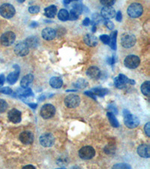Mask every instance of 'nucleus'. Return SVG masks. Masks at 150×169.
<instances>
[{
	"mask_svg": "<svg viewBox=\"0 0 150 169\" xmlns=\"http://www.w3.org/2000/svg\"><path fill=\"white\" fill-rule=\"evenodd\" d=\"M123 117L124 123L128 129H134L139 125V119L126 109L123 110Z\"/></svg>",
	"mask_w": 150,
	"mask_h": 169,
	"instance_id": "nucleus-1",
	"label": "nucleus"
},
{
	"mask_svg": "<svg viewBox=\"0 0 150 169\" xmlns=\"http://www.w3.org/2000/svg\"><path fill=\"white\" fill-rule=\"evenodd\" d=\"M128 83L134 85L135 84V81L134 80L129 79L128 77L122 74H119L118 77L115 78V79H114V85L118 89H124Z\"/></svg>",
	"mask_w": 150,
	"mask_h": 169,
	"instance_id": "nucleus-2",
	"label": "nucleus"
},
{
	"mask_svg": "<svg viewBox=\"0 0 150 169\" xmlns=\"http://www.w3.org/2000/svg\"><path fill=\"white\" fill-rule=\"evenodd\" d=\"M143 6L139 3H132L128 8V14L132 18H137L143 14Z\"/></svg>",
	"mask_w": 150,
	"mask_h": 169,
	"instance_id": "nucleus-3",
	"label": "nucleus"
},
{
	"mask_svg": "<svg viewBox=\"0 0 150 169\" xmlns=\"http://www.w3.org/2000/svg\"><path fill=\"white\" fill-rule=\"evenodd\" d=\"M15 14V8L11 4H3L0 6V15L3 18L10 19Z\"/></svg>",
	"mask_w": 150,
	"mask_h": 169,
	"instance_id": "nucleus-4",
	"label": "nucleus"
},
{
	"mask_svg": "<svg viewBox=\"0 0 150 169\" xmlns=\"http://www.w3.org/2000/svg\"><path fill=\"white\" fill-rule=\"evenodd\" d=\"M56 113L55 107L50 104H46L41 109V116L44 119H50L52 118Z\"/></svg>",
	"mask_w": 150,
	"mask_h": 169,
	"instance_id": "nucleus-5",
	"label": "nucleus"
},
{
	"mask_svg": "<svg viewBox=\"0 0 150 169\" xmlns=\"http://www.w3.org/2000/svg\"><path fill=\"white\" fill-rule=\"evenodd\" d=\"M95 155V150L90 146H86L82 147L79 150V156L82 159L88 160L93 159Z\"/></svg>",
	"mask_w": 150,
	"mask_h": 169,
	"instance_id": "nucleus-6",
	"label": "nucleus"
},
{
	"mask_svg": "<svg viewBox=\"0 0 150 169\" xmlns=\"http://www.w3.org/2000/svg\"><path fill=\"white\" fill-rule=\"evenodd\" d=\"M140 62V58L137 56L134 55H129L126 56L125 60H124V64L127 68L131 69H134L139 66Z\"/></svg>",
	"mask_w": 150,
	"mask_h": 169,
	"instance_id": "nucleus-7",
	"label": "nucleus"
},
{
	"mask_svg": "<svg viewBox=\"0 0 150 169\" xmlns=\"http://www.w3.org/2000/svg\"><path fill=\"white\" fill-rule=\"evenodd\" d=\"M15 39H16V35L13 32H6L2 35L0 38V42L2 45L8 47L14 44Z\"/></svg>",
	"mask_w": 150,
	"mask_h": 169,
	"instance_id": "nucleus-8",
	"label": "nucleus"
},
{
	"mask_svg": "<svg viewBox=\"0 0 150 169\" xmlns=\"http://www.w3.org/2000/svg\"><path fill=\"white\" fill-rule=\"evenodd\" d=\"M136 43V38L134 35L126 33L122 35L121 38V44L125 48H130Z\"/></svg>",
	"mask_w": 150,
	"mask_h": 169,
	"instance_id": "nucleus-9",
	"label": "nucleus"
},
{
	"mask_svg": "<svg viewBox=\"0 0 150 169\" xmlns=\"http://www.w3.org/2000/svg\"><path fill=\"white\" fill-rule=\"evenodd\" d=\"M80 102H81L80 97L77 95H73V94L68 95L65 99V105L69 108H74V107H77L80 105Z\"/></svg>",
	"mask_w": 150,
	"mask_h": 169,
	"instance_id": "nucleus-10",
	"label": "nucleus"
},
{
	"mask_svg": "<svg viewBox=\"0 0 150 169\" xmlns=\"http://www.w3.org/2000/svg\"><path fill=\"white\" fill-rule=\"evenodd\" d=\"M40 144L44 147H50L54 144L55 142V138L51 134H44L39 138Z\"/></svg>",
	"mask_w": 150,
	"mask_h": 169,
	"instance_id": "nucleus-11",
	"label": "nucleus"
},
{
	"mask_svg": "<svg viewBox=\"0 0 150 169\" xmlns=\"http://www.w3.org/2000/svg\"><path fill=\"white\" fill-rule=\"evenodd\" d=\"M29 51H30V48L25 42H20L14 47L15 54L19 56H26L29 54Z\"/></svg>",
	"mask_w": 150,
	"mask_h": 169,
	"instance_id": "nucleus-12",
	"label": "nucleus"
},
{
	"mask_svg": "<svg viewBox=\"0 0 150 169\" xmlns=\"http://www.w3.org/2000/svg\"><path fill=\"white\" fill-rule=\"evenodd\" d=\"M8 119L13 123H19L21 121V112L18 109L13 108L8 112Z\"/></svg>",
	"mask_w": 150,
	"mask_h": 169,
	"instance_id": "nucleus-13",
	"label": "nucleus"
},
{
	"mask_svg": "<svg viewBox=\"0 0 150 169\" xmlns=\"http://www.w3.org/2000/svg\"><path fill=\"white\" fill-rule=\"evenodd\" d=\"M19 138L23 144H31L34 141V135L31 131H25L20 133Z\"/></svg>",
	"mask_w": 150,
	"mask_h": 169,
	"instance_id": "nucleus-14",
	"label": "nucleus"
},
{
	"mask_svg": "<svg viewBox=\"0 0 150 169\" xmlns=\"http://www.w3.org/2000/svg\"><path fill=\"white\" fill-rule=\"evenodd\" d=\"M14 68L15 69V71H13V72L10 73L9 74L7 77V81H8V83L10 84H14L17 82L18 80L19 75H20V68H19V66L18 65H14Z\"/></svg>",
	"mask_w": 150,
	"mask_h": 169,
	"instance_id": "nucleus-15",
	"label": "nucleus"
},
{
	"mask_svg": "<svg viewBox=\"0 0 150 169\" xmlns=\"http://www.w3.org/2000/svg\"><path fill=\"white\" fill-rule=\"evenodd\" d=\"M101 17L106 20L113 18L116 14L115 9L111 6H105L101 9Z\"/></svg>",
	"mask_w": 150,
	"mask_h": 169,
	"instance_id": "nucleus-16",
	"label": "nucleus"
},
{
	"mask_svg": "<svg viewBox=\"0 0 150 169\" xmlns=\"http://www.w3.org/2000/svg\"><path fill=\"white\" fill-rule=\"evenodd\" d=\"M137 153L142 158H149L150 156V147L149 145L144 144L138 147Z\"/></svg>",
	"mask_w": 150,
	"mask_h": 169,
	"instance_id": "nucleus-17",
	"label": "nucleus"
},
{
	"mask_svg": "<svg viewBox=\"0 0 150 169\" xmlns=\"http://www.w3.org/2000/svg\"><path fill=\"white\" fill-rule=\"evenodd\" d=\"M101 71L96 66H91L86 71V74L92 79H98L101 77Z\"/></svg>",
	"mask_w": 150,
	"mask_h": 169,
	"instance_id": "nucleus-18",
	"label": "nucleus"
},
{
	"mask_svg": "<svg viewBox=\"0 0 150 169\" xmlns=\"http://www.w3.org/2000/svg\"><path fill=\"white\" fill-rule=\"evenodd\" d=\"M41 35L45 40L50 41L55 38L56 36V32L52 28H45L44 30H42Z\"/></svg>",
	"mask_w": 150,
	"mask_h": 169,
	"instance_id": "nucleus-19",
	"label": "nucleus"
},
{
	"mask_svg": "<svg viewBox=\"0 0 150 169\" xmlns=\"http://www.w3.org/2000/svg\"><path fill=\"white\" fill-rule=\"evenodd\" d=\"M83 42L89 47H95L98 44V38L94 35L87 34L83 38Z\"/></svg>",
	"mask_w": 150,
	"mask_h": 169,
	"instance_id": "nucleus-20",
	"label": "nucleus"
},
{
	"mask_svg": "<svg viewBox=\"0 0 150 169\" xmlns=\"http://www.w3.org/2000/svg\"><path fill=\"white\" fill-rule=\"evenodd\" d=\"M25 43L28 46L29 48H35L39 44V40L37 37L30 36L27 38L25 41Z\"/></svg>",
	"mask_w": 150,
	"mask_h": 169,
	"instance_id": "nucleus-21",
	"label": "nucleus"
},
{
	"mask_svg": "<svg viewBox=\"0 0 150 169\" xmlns=\"http://www.w3.org/2000/svg\"><path fill=\"white\" fill-rule=\"evenodd\" d=\"M17 94L20 97H30L33 96V93L30 88H20L17 90Z\"/></svg>",
	"mask_w": 150,
	"mask_h": 169,
	"instance_id": "nucleus-22",
	"label": "nucleus"
},
{
	"mask_svg": "<svg viewBox=\"0 0 150 169\" xmlns=\"http://www.w3.org/2000/svg\"><path fill=\"white\" fill-rule=\"evenodd\" d=\"M33 79H34V77L32 74H29L26 75V76H24L23 78H22L21 81H20V85H21V87H23V88L28 87L29 85H30V83L33 81Z\"/></svg>",
	"mask_w": 150,
	"mask_h": 169,
	"instance_id": "nucleus-23",
	"label": "nucleus"
},
{
	"mask_svg": "<svg viewBox=\"0 0 150 169\" xmlns=\"http://www.w3.org/2000/svg\"><path fill=\"white\" fill-rule=\"evenodd\" d=\"M50 84L53 88L59 89L62 87L63 82L62 80L59 77H53L50 80Z\"/></svg>",
	"mask_w": 150,
	"mask_h": 169,
	"instance_id": "nucleus-24",
	"label": "nucleus"
},
{
	"mask_svg": "<svg viewBox=\"0 0 150 169\" xmlns=\"http://www.w3.org/2000/svg\"><path fill=\"white\" fill-rule=\"evenodd\" d=\"M45 16L48 18H53L55 17L56 12H57V8L55 6H50L45 8L44 10Z\"/></svg>",
	"mask_w": 150,
	"mask_h": 169,
	"instance_id": "nucleus-25",
	"label": "nucleus"
},
{
	"mask_svg": "<svg viewBox=\"0 0 150 169\" xmlns=\"http://www.w3.org/2000/svg\"><path fill=\"white\" fill-rule=\"evenodd\" d=\"M116 38H117V31L112 32L110 34V47H111L112 50H116Z\"/></svg>",
	"mask_w": 150,
	"mask_h": 169,
	"instance_id": "nucleus-26",
	"label": "nucleus"
},
{
	"mask_svg": "<svg viewBox=\"0 0 150 169\" xmlns=\"http://www.w3.org/2000/svg\"><path fill=\"white\" fill-rule=\"evenodd\" d=\"M107 116L112 126H113V127L115 128H118L119 126V121L117 120L116 118L115 115H114V114L111 112H108L107 114Z\"/></svg>",
	"mask_w": 150,
	"mask_h": 169,
	"instance_id": "nucleus-27",
	"label": "nucleus"
},
{
	"mask_svg": "<svg viewBox=\"0 0 150 169\" xmlns=\"http://www.w3.org/2000/svg\"><path fill=\"white\" fill-rule=\"evenodd\" d=\"M91 91L93 92L95 95H98V96H100V97H104L105 95H107V94L108 93V90H106V89L101 88V87L93 88Z\"/></svg>",
	"mask_w": 150,
	"mask_h": 169,
	"instance_id": "nucleus-28",
	"label": "nucleus"
},
{
	"mask_svg": "<svg viewBox=\"0 0 150 169\" xmlns=\"http://www.w3.org/2000/svg\"><path fill=\"white\" fill-rule=\"evenodd\" d=\"M141 91L146 96H149L150 95V82L146 81L141 86Z\"/></svg>",
	"mask_w": 150,
	"mask_h": 169,
	"instance_id": "nucleus-29",
	"label": "nucleus"
},
{
	"mask_svg": "<svg viewBox=\"0 0 150 169\" xmlns=\"http://www.w3.org/2000/svg\"><path fill=\"white\" fill-rule=\"evenodd\" d=\"M69 13L67 10L65 9H62L59 11V14H58V18L62 21H65V20H69Z\"/></svg>",
	"mask_w": 150,
	"mask_h": 169,
	"instance_id": "nucleus-30",
	"label": "nucleus"
},
{
	"mask_svg": "<svg viewBox=\"0 0 150 169\" xmlns=\"http://www.w3.org/2000/svg\"><path fill=\"white\" fill-rule=\"evenodd\" d=\"M88 85V82L84 79H79L77 80L75 83H74V86L76 88L78 89H83L86 87Z\"/></svg>",
	"mask_w": 150,
	"mask_h": 169,
	"instance_id": "nucleus-31",
	"label": "nucleus"
},
{
	"mask_svg": "<svg viewBox=\"0 0 150 169\" xmlns=\"http://www.w3.org/2000/svg\"><path fill=\"white\" fill-rule=\"evenodd\" d=\"M105 153L108 155H112L115 153L116 152V146L113 144H107L105 147Z\"/></svg>",
	"mask_w": 150,
	"mask_h": 169,
	"instance_id": "nucleus-32",
	"label": "nucleus"
},
{
	"mask_svg": "<svg viewBox=\"0 0 150 169\" xmlns=\"http://www.w3.org/2000/svg\"><path fill=\"white\" fill-rule=\"evenodd\" d=\"M8 108V104L5 100L0 99V114L4 113Z\"/></svg>",
	"mask_w": 150,
	"mask_h": 169,
	"instance_id": "nucleus-33",
	"label": "nucleus"
},
{
	"mask_svg": "<svg viewBox=\"0 0 150 169\" xmlns=\"http://www.w3.org/2000/svg\"><path fill=\"white\" fill-rule=\"evenodd\" d=\"M80 14H78L76 11H74V9H71V11L69 13V19L71 20H75L78 18Z\"/></svg>",
	"mask_w": 150,
	"mask_h": 169,
	"instance_id": "nucleus-34",
	"label": "nucleus"
},
{
	"mask_svg": "<svg viewBox=\"0 0 150 169\" xmlns=\"http://www.w3.org/2000/svg\"><path fill=\"white\" fill-rule=\"evenodd\" d=\"M100 2L105 6H112L116 2V0H100Z\"/></svg>",
	"mask_w": 150,
	"mask_h": 169,
	"instance_id": "nucleus-35",
	"label": "nucleus"
},
{
	"mask_svg": "<svg viewBox=\"0 0 150 169\" xmlns=\"http://www.w3.org/2000/svg\"><path fill=\"white\" fill-rule=\"evenodd\" d=\"M0 93L3 94H6V95H11V94L13 93V91L11 88L6 87L0 89Z\"/></svg>",
	"mask_w": 150,
	"mask_h": 169,
	"instance_id": "nucleus-36",
	"label": "nucleus"
},
{
	"mask_svg": "<svg viewBox=\"0 0 150 169\" xmlns=\"http://www.w3.org/2000/svg\"><path fill=\"white\" fill-rule=\"evenodd\" d=\"M113 168H131V167L129 165L125 163H121V164H116V165H113L112 167Z\"/></svg>",
	"mask_w": 150,
	"mask_h": 169,
	"instance_id": "nucleus-37",
	"label": "nucleus"
},
{
	"mask_svg": "<svg viewBox=\"0 0 150 169\" xmlns=\"http://www.w3.org/2000/svg\"><path fill=\"white\" fill-rule=\"evenodd\" d=\"M29 11L31 14H37L40 11V8L39 6H33L29 8Z\"/></svg>",
	"mask_w": 150,
	"mask_h": 169,
	"instance_id": "nucleus-38",
	"label": "nucleus"
},
{
	"mask_svg": "<svg viewBox=\"0 0 150 169\" xmlns=\"http://www.w3.org/2000/svg\"><path fill=\"white\" fill-rule=\"evenodd\" d=\"M100 39L104 44H109L110 42V36H108L107 35H102L100 36Z\"/></svg>",
	"mask_w": 150,
	"mask_h": 169,
	"instance_id": "nucleus-39",
	"label": "nucleus"
},
{
	"mask_svg": "<svg viewBox=\"0 0 150 169\" xmlns=\"http://www.w3.org/2000/svg\"><path fill=\"white\" fill-rule=\"evenodd\" d=\"M73 9H74V11H76L78 14H81L82 13V11H83V6L80 4H76V5H74V7H73Z\"/></svg>",
	"mask_w": 150,
	"mask_h": 169,
	"instance_id": "nucleus-40",
	"label": "nucleus"
},
{
	"mask_svg": "<svg viewBox=\"0 0 150 169\" xmlns=\"http://www.w3.org/2000/svg\"><path fill=\"white\" fill-rule=\"evenodd\" d=\"M144 131L145 133L148 137H150V123H147L144 126Z\"/></svg>",
	"mask_w": 150,
	"mask_h": 169,
	"instance_id": "nucleus-41",
	"label": "nucleus"
},
{
	"mask_svg": "<svg viewBox=\"0 0 150 169\" xmlns=\"http://www.w3.org/2000/svg\"><path fill=\"white\" fill-rule=\"evenodd\" d=\"M105 23V25H106V26L107 27V28L109 29V30H113L114 25L111 21H110V20H106Z\"/></svg>",
	"mask_w": 150,
	"mask_h": 169,
	"instance_id": "nucleus-42",
	"label": "nucleus"
},
{
	"mask_svg": "<svg viewBox=\"0 0 150 169\" xmlns=\"http://www.w3.org/2000/svg\"><path fill=\"white\" fill-rule=\"evenodd\" d=\"M84 94H85V95H88L89 97H91V98H93V99L96 100V97H95V95L92 91H86V92H85Z\"/></svg>",
	"mask_w": 150,
	"mask_h": 169,
	"instance_id": "nucleus-43",
	"label": "nucleus"
},
{
	"mask_svg": "<svg viewBox=\"0 0 150 169\" xmlns=\"http://www.w3.org/2000/svg\"><path fill=\"white\" fill-rule=\"evenodd\" d=\"M108 107L110 109V110H112V112H114V114H116L117 113H118V111H117L116 107H115V105H114L113 104H111V105H109Z\"/></svg>",
	"mask_w": 150,
	"mask_h": 169,
	"instance_id": "nucleus-44",
	"label": "nucleus"
},
{
	"mask_svg": "<svg viewBox=\"0 0 150 169\" xmlns=\"http://www.w3.org/2000/svg\"><path fill=\"white\" fill-rule=\"evenodd\" d=\"M116 18L117 21L120 22L121 20H122V12H121V11H118V12H117V14H116Z\"/></svg>",
	"mask_w": 150,
	"mask_h": 169,
	"instance_id": "nucleus-45",
	"label": "nucleus"
},
{
	"mask_svg": "<svg viewBox=\"0 0 150 169\" xmlns=\"http://www.w3.org/2000/svg\"><path fill=\"white\" fill-rule=\"evenodd\" d=\"M5 81H6V78H5L4 74H0V86L4 84Z\"/></svg>",
	"mask_w": 150,
	"mask_h": 169,
	"instance_id": "nucleus-46",
	"label": "nucleus"
},
{
	"mask_svg": "<svg viewBox=\"0 0 150 169\" xmlns=\"http://www.w3.org/2000/svg\"><path fill=\"white\" fill-rule=\"evenodd\" d=\"M107 62L110 65H113L115 63V58H114V56H112L111 58H109L108 60H107Z\"/></svg>",
	"mask_w": 150,
	"mask_h": 169,
	"instance_id": "nucleus-47",
	"label": "nucleus"
},
{
	"mask_svg": "<svg viewBox=\"0 0 150 169\" xmlns=\"http://www.w3.org/2000/svg\"><path fill=\"white\" fill-rule=\"evenodd\" d=\"M89 23H90L89 18H85L84 20H83V24L84 26H89Z\"/></svg>",
	"mask_w": 150,
	"mask_h": 169,
	"instance_id": "nucleus-48",
	"label": "nucleus"
},
{
	"mask_svg": "<svg viewBox=\"0 0 150 169\" xmlns=\"http://www.w3.org/2000/svg\"><path fill=\"white\" fill-rule=\"evenodd\" d=\"M26 103L27 105H29V106H30V107H31L33 109V110H34V109H35V108H36L37 106H38V105H37V104H33V103H30H30H27V102H26Z\"/></svg>",
	"mask_w": 150,
	"mask_h": 169,
	"instance_id": "nucleus-49",
	"label": "nucleus"
},
{
	"mask_svg": "<svg viewBox=\"0 0 150 169\" xmlns=\"http://www.w3.org/2000/svg\"><path fill=\"white\" fill-rule=\"evenodd\" d=\"M73 1H77V0H64V3L65 4H69V3H71V2Z\"/></svg>",
	"mask_w": 150,
	"mask_h": 169,
	"instance_id": "nucleus-50",
	"label": "nucleus"
},
{
	"mask_svg": "<svg viewBox=\"0 0 150 169\" xmlns=\"http://www.w3.org/2000/svg\"><path fill=\"white\" fill-rule=\"evenodd\" d=\"M30 26H31V27H36V26H38V23H36V22H32L31 24H30Z\"/></svg>",
	"mask_w": 150,
	"mask_h": 169,
	"instance_id": "nucleus-51",
	"label": "nucleus"
},
{
	"mask_svg": "<svg viewBox=\"0 0 150 169\" xmlns=\"http://www.w3.org/2000/svg\"><path fill=\"white\" fill-rule=\"evenodd\" d=\"M32 168V169H35V167H34L33 165H26V166L23 167V168Z\"/></svg>",
	"mask_w": 150,
	"mask_h": 169,
	"instance_id": "nucleus-52",
	"label": "nucleus"
},
{
	"mask_svg": "<svg viewBox=\"0 0 150 169\" xmlns=\"http://www.w3.org/2000/svg\"><path fill=\"white\" fill-rule=\"evenodd\" d=\"M95 31H96V26L94 25L93 27V32H95Z\"/></svg>",
	"mask_w": 150,
	"mask_h": 169,
	"instance_id": "nucleus-53",
	"label": "nucleus"
},
{
	"mask_svg": "<svg viewBox=\"0 0 150 169\" xmlns=\"http://www.w3.org/2000/svg\"><path fill=\"white\" fill-rule=\"evenodd\" d=\"M17 1H18V2H20V3H23V2H24L25 0H17Z\"/></svg>",
	"mask_w": 150,
	"mask_h": 169,
	"instance_id": "nucleus-54",
	"label": "nucleus"
}]
</instances>
